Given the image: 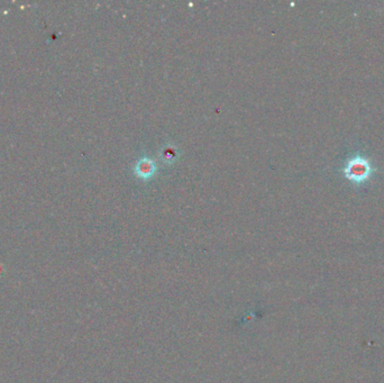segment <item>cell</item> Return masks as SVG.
<instances>
[{"label":"cell","mask_w":384,"mask_h":383,"mask_svg":"<svg viewBox=\"0 0 384 383\" xmlns=\"http://www.w3.org/2000/svg\"><path fill=\"white\" fill-rule=\"evenodd\" d=\"M341 173L351 184L361 187L373 177L375 168L369 157L361 153H356L345 162Z\"/></svg>","instance_id":"6da1fadb"},{"label":"cell","mask_w":384,"mask_h":383,"mask_svg":"<svg viewBox=\"0 0 384 383\" xmlns=\"http://www.w3.org/2000/svg\"><path fill=\"white\" fill-rule=\"evenodd\" d=\"M2 273H3V265L0 264V276H2Z\"/></svg>","instance_id":"7a4b0ae2"}]
</instances>
